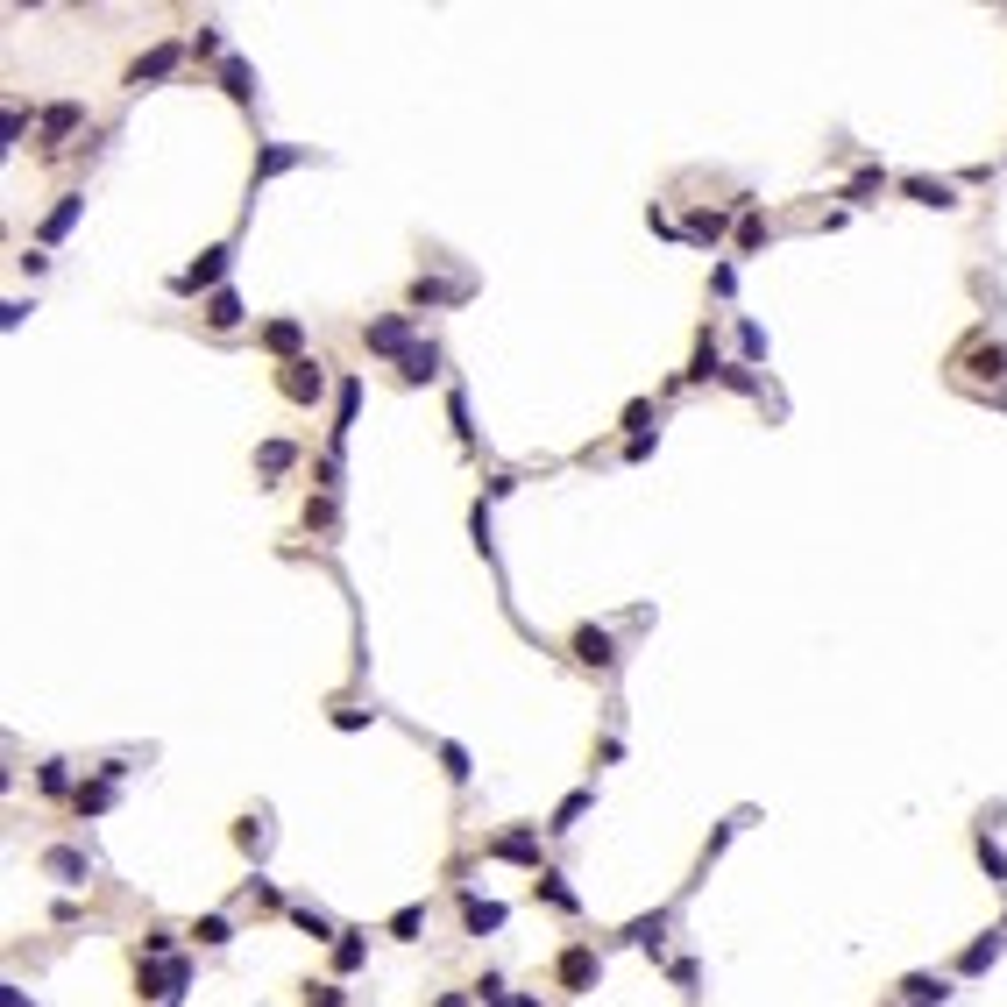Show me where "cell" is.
<instances>
[{"instance_id": "obj_1", "label": "cell", "mask_w": 1007, "mask_h": 1007, "mask_svg": "<svg viewBox=\"0 0 1007 1007\" xmlns=\"http://www.w3.org/2000/svg\"><path fill=\"white\" fill-rule=\"evenodd\" d=\"M277 391H284L291 405H320L327 376H320V362H305V355H298V362H284V369H277Z\"/></svg>"}, {"instance_id": "obj_2", "label": "cell", "mask_w": 1007, "mask_h": 1007, "mask_svg": "<svg viewBox=\"0 0 1007 1007\" xmlns=\"http://www.w3.org/2000/svg\"><path fill=\"white\" fill-rule=\"evenodd\" d=\"M227 263H235V249H206V256H199L192 270H178V284H171V291H178V298H192V291L220 284V277H227Z\"/></svg>"}, {"instance_id": "obj_3", "label": "cell", "mask_w": 1007, "mask_h": 1007, "mask_svg": "<svg viewBox=\"0 0 1007 1007\" xmlns=\"http://www.w3.org/2000/svg\"><path fill=\"white\" fill-rule=\"evenodd\" d=\"M79 121H86V107H79V100H57V107L43 114V142H36V157H57V149H64V135L79 128Z\"/></svg>"}, {"instance_id": "obj_4", "label": "cell", "mask_w": 1007, "mask_h": 1007, "mask_svg": "<svg viewBox=\"0 0 1007 1007\" xmlns=\"http://www.w3.org/2000/svg\"><path fill=\"white\" fill-rule=\"evenodd\" d=\"M362 341H369L376 355H398V362H405V355L419 348V341H412V320H405V313H398V320H376V327H362Z\"/></svg>"}, {"instance_id": "obj_5", "label": "cell", "mask_w": 1007, "mask_h": 1007, "mask_svg": "<svg viewBox=\"0 0 1007 1007\" xmlns=\"http://www.w3.org/2000/svg\"><path fill=\"white\" fill-rule=\"evenodd\" d=\"M554 979H561V986H575V993H582V986H596V951H589V944H568V951L554 958Z\"/></svg>"}, {"instance_id": "obj_6", "label": "cell", "mask_w": 1007, "mask_h": 1007, "mask_svg": "<svg viewBox=\"0 0 1007 1007\" xmlns=\"http://www.w3.org/2000/svg\"><path fill=\"white\" fill-rule=\"evenodd\" d=\"M135 986H142V993H157V1000H171V993L185 986V958H164V965H142V972H135Z\"/></svg>"}, {"instance_id": "obj_7", "label": "cell", "mask_w": 1007, "mask_h": 1007, "mask_svg": "<svg viewBox=\"0 0 1007 1007\" xmlns=\"http://www.w3.org/2000/svg\"><path fill=\"white\" fill-rule=\"evenodd\" d=\"M164 71H178V43H157L149 57H135V64H128V86H157Z\"/></svg>"}, {"instance_id": "obj_8", "label": "cell", "mask_w": 1007, "mask_h": 1007, "mask_svg": "<svg viewBox=\"0 0 1007 1007\" xmlns=\"http://www.w3.org/2000/svg\"><path fill=\"white\" fill-rule=\"evenodd\" d=\"M206 327H213V334H235V327H242V298H235V291H213V298H206Z\"/></svg>"}, {"instance_id": "obj_9", "label": "cell", "mask_w": 1007, "mask_h": 1007, "mask_svg": "<svg viewBox=\"0 0 1007 1007\" xmlns=\"http://www.w3.org/2000/svg\"><path fill=\"white\" fill-rule=\"evenodd\" d=\"M298 341H305V327H298V320H270V327H263V348H270V355H284V362H298Z\"/></svg>"}, {"instance_id": "obj_10", "label": "cell", "mask_w": 1007, "mask_h": 1007, "mask_svg": "<svg viewBox=\"0 0 1007 1007\" xmlns=\"http://www.w3.org/2000/svg\"><path fill=\"white\" fill-rule=\"evenodd\" d=\"M490 851H497V859H511V866H539V837H532V830H511V837H497Z\"/></svg>"}, {"instance_id": "obj_11", "label": "cell", "mask_w": 1007, "mask_h": 1007, "mask_svg": "<svg viewBox=\"0 0 1007 1007\" xmlns=\"http://www.w3.org/2000/svg\"><path fill=\"white\" fill-rule=\"evenodd\" d=\"M461 922H469V937H490V929H504V908L469 894V901H461Z\"/></svg>"}, {"instance_id": "obj_12", "label": "cell", "mask_w": 1007, "mask_h": 1007, "mask_svg": "<svg viewBox=\"0 0 1007 1007\" xmlns=\"http://www.w3.org/2000/svg\"><path fill=\"white\" fill-rule=\"evenodd\" d=\"M398 376H405V383H426V376H440V348H433V341H419V348L398 362Z\"/></svg>"}, {"instance_id": "obj_13", "label": "cell", "mask_w": 1007, "mask_h": 1007, "mask_svg": "<svg viewBox=\"0 0 1007 1007\" xmlns=\"http://www.w3.org/2000/svg\"><path fill=\"white\" fill-rule=\"evenodd\" d=\"M575 660H582V667H610V632L582 625V632H575Z\"/></svg>"}, {"instance_id": "obj_14", "label": "cell", "mask_w": 1007, "mask_h": 1007, "mask_svg": "<svg viewBox=\"0 0 1007 1007\" xmlns=\"http://www.w3.org/2000/svg\"><path fill=\"white\" fill-rule=\"evenodd\" d=\"M901 993H908V1000H894V1007H944V979H922V972H915Z\"/></svg>"}, {"instance_id": "obj_15", "label": "cell", "mask_w": 1007, "mask_h": 1007, "mask_svg": "<svg viewBox=\"0 0 1007 1007\" xmlns=\"http://www.w3.org/2000/svg\"><path fill=\"white\" fill-rule=\"evenodd\" d=\"M454 298H469V284H433V277L412 284V305H454Z\"/></svg>"}, {"instance_id": "obj_16", "label": "cell", "mask_w": 1007, "mask_h": 1007, "mask_svg": "<svg viewBox=\"0 0 1007 1007\" xmlns=\"http://www.w3.org/2000/svg\"><path fill=\"white\" fill-rule=\"evenodd\" d=\"M220 86L235 93V100H249V93H256V71H249L242 57H227V64H220Z\"/></svg>"}, {"instance_id": "obj_17", "label": "cell", "mask_w": 1007, "mask_h": 1007, "mask_svg": "<svg viewBox=\"0 0 1007 1007\" xmlns=\"http://www.w3.org/2000/svg\"><path fill=\"white\" fill-rule=\"evenodd\" d=\"M908 192H915L922 206H958V192H951L944 178H908Z\"/></svg>"}, {"instance_id": "obj_18", "label": "cell", "mask_w": 1007, "mask_h": 1007, "mask_svg": "<svg viewBox=\"0 0 1007 1007\" xmlns=\"http://www.w3.org/2000/svg\"><path fill=\"white\" fill-rule=\"evenodd\" d=\"M79 206H86V199H79V192H71V199H64V206H57V213L43 220V242H64V227H71V220H79Z\"/></svg>"}, {"instance_id": "obj_19", "label": "cell", "mask_w": 1007, "mask_h": 1007, "mask_svg": "<svg viewBox=\"0 0 1007 1007\" xmlns=\"http://www.w3.org/2000/svg\"><path fill=\"white\" fill-rule=\"evenodd\" d=\"M43 866H50L57 880H71V887H79V880H86V859H79V851H50V859H43Z\"/></svg>"}, {"instance_id": "obj_20", "label": "cell", "mask_w": 1007, "mask_h": 1007, "mask_svg": "<svg viewBox=\"0 0 1007 1007\" xmlns=\"http://www.w3.org/2000/svg\"><path fill=\"white\" fill-rule=\"evenodd\" d=\"M625 937H632V944H660V937H667V915H639Z\"/></svg>"}, {"instance_id": "obj_21", "label": "cell", "mask_w": 1007, "mask_h": 1007, "mask_svg": "<svg viewBox=\"0 0 1007 1007\" xmlns=\"http://www.w3.org/2000/svg\"><path fill=\"white\" fill-rule=\"evenodd\" d=\"M688 235H695V242H717V235H724V213H710V206H703V213L688 220Z\"/></svg>"}, {"instance_id": "obj_22", "label": "cell", "mask_w": 1007, "mask_h": 1007, "mask_svg": "<svg viewBox=\"0 0 1007 1007\" xmlns=\"http://www.w3.org/2000/svg\"><path fill=\"white\" fill-rule=\"evenodd\" d=\"M192 937H199V944H227L235 929H227V915H206V922H192Z\"/></svg>"}, {"instance_id": "obj_23", "label": "cell", "mask_w": 1007, "mask_h": 1007, "mask_svg": "<svg viewBox=\"0 0 1007 1007\" xmlns=\"http://www.w3.org/2000/svg\"><path fill=\"white\" fill-rule=\"evenodd\" d=\"M298 164V149H263V164H256V178H277V171H291Z\"/></svg>"}, {"instance_id": "obj_24", "label": "cell", "mask_w": 1007, "mask_h": 1007, "mask_svg": "<svg viewBox=\"0 0 1007 1007\" xmlns=\"http://www.w3.org/2000/svg\"><path fill=\"white\" fill-rule=\"evenodd\" d=\"M256 469H263V476H277V469H291V447H284V440H270V447L256 454Z\"/></svg>"}, {"instance_id": "obj_25", "label": "cell", "mask_w": 1007, "mask_h": 1007, "mask_svg": "<svg viewBox=\"0 0 1007 1007\" xmlns=\"http://www.w3.org/2000/svg\"><path fill=\"white\" fill-rule=\"evenodd\" d=\"M419 929H426V908H398V922H391V937H405V944H412Z\"/></svg>"}, {"instance_id": "obj_26", "label": "cell", "mask_w": 1007, "mask_h": 1007, "mask_svg": "<svg viewBox=\"0 0 1007 1007\" xmlns=\"http://www.w3.org/2000/svg\"><path fill=\"white\" fill-rule=\"evenodd\" d=\"M334 965L355 972V965H362V937H334Z\"/></svg>"}, {"instance_id": "obj_27", "label": "cell", "mask_w": 1007, "mask_h": 1007, "mask_svg": "<svg viewBox=\"0 0 1007 1007\" xmlns=\"http://www.w3.org/2000/svg\"><path fill=\"white\" fill-rule=\"evenodd\" d=\"M979 376H1007V341H993V348H979Z\"/></svg>"}, {"instance_id": "obj_28", "label": "cell", "mask_w": 1007, "mask_h": 1007, "mask_svg": "<svg viewBox=\"0 0 1007 1007\" xmlns=\"http://www.w3.org/2000/svg\"><path fill=\"white\" fill-rule=\"evenodd\" d=\"M291 915H298V929H313V937H320V944H327V937H334V922H327V915H320V908H291Z\"/></svg>"}, {"instance_id": "obj_29", "label": "cell", "mask_w": 1007, "mask_h": 1007, "mask_svg": "<svg viewBox=\"0 0 1007 1007\" xmlns=\"http://www.w3.org/2000/svg\"><path fill=\"white\" fill-rule=\"evenodd\" d=\"M440 759H447V781H469V752L461 745H440Z\"/></svg>"}, {"instance_id": "obj_30", "label": "cell", "mask_w": 1007, "mask_h": 1007, "mask_svg": "<svg viewBox=\"0 0 1007 1007\" xmlns=\"http://www.w3.org/2000/svg\"><path fill=\"white\" fill-rule=\"evenodd\" d=\"M582 809H589V795H568V802H561V816H554L547 830H575V816H582Z\"/></svg>"}, {"instance_id": "obj_31", "label": "cell", "mask_w": 1007, "mask_h": 1007, "mask_svg": "<svg viewBox=\"0 0 1007 1007\" xmlns=\"http://www.w3.org/2000/svg\"><path fill=\"white\" fill-rule=\"evenodd\" d=\"M993 951H1000V937H986V944H972V951H965V972H986V965H993Z\"/></svg>"}, {"instance_id": "obj_32", "label": "cell", "mask_w": 1007, "mask_h": 1007, "mask_svg": "<svg viewBox=\"0 0 1007 1007\" xmlns=\"http://www.w3.org/2000/svg\"><path fill=\"white\" fill-rule=\"evenodd\" d=\"M539 894H547V901H554V908H575V894H568V887H561V880H554V873H539Z\"/></svg>"}, {"instance_id": "obj_33", "label": "cell", "mask_w": 1007, "mask_h": 1007, "mask_svg": "<svg viewBox=\"0 0 1007 1007\" xmlns=\"http://www.w3.org/2000/svg\"><path fill=\"white\" fill-rule=\"evenodd\" d=\"M305 1007H341V986H305Z\"/></svg>"}, {"instance_id": "obj_34", "label": "cell", "mask_w": 1007, "mask_h": 1007, "mask_svg": "<svg viewBox=\"0 0 1007 1007\" xmlns=\"http://www.w3.org/2000/svg\"><path fill=\"white\" fill-rule=\"evenodd\" d=\"M440 1007H461V993H440Z\"/></svg>"}, {"instance_id": "obj_35", "label": "cell", "mask_w": 1007, "mask_h": 1007, "mask_svg": "<svg viewBox=\"0 0 1007 1007\" xmlns=\"http://www.w3.org/2000/svg\"><path fill=\"white\" fill-rule=\"evenodd\" d=\"M497 1007H539V1000H497Z\"/></svg>"}]
</instances>
